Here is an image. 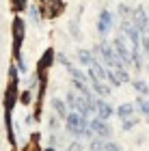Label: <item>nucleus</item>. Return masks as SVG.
<instances>
[{
    "label": "nucleus",
    "mask_w": 149,
    "mask_h": 151,
    "mask_svg": "<svg viewBox=\"0 0 149 151\" xmlns=\"http://www.w3.org/2000/svg\"><path fill=\"white\" fill-rule=\"evenodd\" d=\"M93 54H95V58L104 60V63L110 67V69H121V67H125L123 60L117 56V52H114L112 43H108V41H101V43L93 45Z\"/></svg>",
    "instance_id": "1"
},
{
    "label": "nucleus",
    "mask_w": 149,
    "mask_h": 151,
    "mask_svg": "<svg viewBox=\"0 0 149 151\" xmlns=\"http://www.w3.org/2000/svg\"><path fill=\"white\" fill-rule=\"evenodd\" d=\"M65 125H67V132L73 134V136H82L86 129H89V119H86L84 114H80V112H69L67 114V119H65Z\"/></svg>",
    "instance_id": "2"
},
{
    "label": "nucleus",
    "mask_w": 149,
    "mask_h": 151,
    "mask_svg": "<svg viewBox=\"0 0 149 151\" xmlns=\"http://www.w3.org/2000/svg\"><path fill=\"white\" fill-rule=\"evenodd\" d=\"M112 28H114V15L104 9L99 13V17H97V30H99L101 37H106L108 32H112Z\"/></svg>",
    "instance_id": "3"
},
{
    "label": "nucleus",
    "mask_w": 149,
    "mask_h": 151,
    "mask_svg": "<svg viewBox=\"0 0 149 151\" xmlns=\"http://www.w3.org/2000/svg\"><path fill=\"white\" fill-rule=\"evenodd\" d=\"M112 47H114V52H117V56L123 60V65H125V67H130V65H132V52L125 47V37H117V39H112Z\"/></svg>",
    "instance_id": "4"
},
{
    "label": "nucleus",
    "mask_w": 149,
    "mask_h": 151,
    "mask_svg": "<svg viewBox=\"0 0 149 151\" xmlns=\"http://www.w3.org/2000/svg\"><path fill=\"white\" fill-rule=\"evenodd\" d=\"M132 24L136 26L143 35L147 32V28H149V13L145 11V6H136V9H134V13H132Z\"/></svg>",
    "instance_id": "5"
},
{
    "label": "nucleus",
    "mask_w": 149,
    "mask_h": 151,
    "mask_svg": "<svg viewBox=\"0 0 149 151\" xmlns=\"http://www.w3.org/2000/svg\"><path fill=\"white\" fill-rule=\"evenodd\" d=\"M93 110H95V116H99V119H110V116L117 112V110H112V106L108 104V101L104 97H95L93 99Z\"/></svg>",
    "instance_id": "6"
},
{
    "label": "nucleus",
    "mask_w": 149,
    "mask_h": 151,
    "mask_svg": "<svg viewBox=\"0 0 149 151\" xmlns=\"http://www.w3.org/2000/svg\"><path fill=\"white\" fill-rule=\"evenodd\" d=\"M89 127L95 132V136H101V138H112V129H110V125H108L104 119H99V116H95V119L89 121Z\"/></svg>",
    "instance_id": "7"
},
{
    "label": "nucleus",
    "mask_w": 149,
    "mask_h": 151,
    "mask_svg": "<svg viewBox=\"0 0 149 151\" xmlns=\"http://www.w3.org/2000/svg\"><path fill=\"white\" fill-rule=\"evenodd\" d=\"M13 35H15V45H13V54H19V45H22V39H24V19L15 17L13 22Z\"/></svg>",
    "instance_id": "8"
},
{
    "label": "nucleus",
    "mask_w": 149,
    "mask_h": 151,
    "mask_svg": "<svg viewBox=\"0 0 149 151\" xmlns=\"http://www.w3.org/2000/svg\"><path fill=\"white\" fill-rule=\"evenodd\" d=\"M108 76V71L101 67V63H99V58H95V63L93 65H89V78H91V82H95V80H104Z\"/></svg>",
    "instance_id": "9"
},
{
    "label": "nucleus",
    "mask_w": 149,
    "mask_h": 151,
    "mask_svg": "<svg viewBox=\"0 0 149 151\" xmlns=\"http://www.w3.org/2000/svg\"><path fill=\"white\" fill-rule=\"evenodd\" d=\"M76 60L82 63V65H93L95 63V54H93V50H78Z\"/></svg>",
    "instance_id": "10"
},
{
    "label": "nucleus",
    "mask_w": 149,
    "mask_h": 151,
    "mask_svg": "<svg viewBox=\"0 0 149 151\" xmlns=\"http://www.w3.org/2000/svg\"><path fill=\"white\" fill-rule=\"evenodd\" d=\"M134 110H136V106H134V104H121L117 108V114L123 121H127V119H132V116H134Z\"/></svg>",
    "instance_id": "11"
},
{
    "label": "nucleus",
    "mask_w": 149,
    "mask_h": 151,
    "mask_svg": "<svg viewBox=\"0 0 149 151\" xmlns=\"http://www.w3.org/2000/svg\"><path fill=\"white\" fill-rule=\"evenodd\" d=\"M52 108H54V112H56V114H60L63 119H67V114H69V112H67V101L54 97L52 99Z\"/></svg>",
    "instance_id": "12"
},
{
    "label": "nucleus",
    "mask_w": 149,
    "mask_h": 151,
    "mask_svg": "<svg viewBox=\"0 0 149 151\" xmlns=\"http://www.w3.org/2000/svg\"><path fill=\"white\" fill-rule=\"evenodd\" d=\"M93 88H95V93L99 95V97H108V95H110V88H108L106 84H101V80H95V82H93Z\"/></svg>",
    "instance_id": "13"
},
{
    "label": "nucleus",
    "mask_w": 149,
    "mask_h": 151,
    "mask_svg": "<svg viewBox=\"0 0 149 151\" xmlns=\"http://www.w3.org/2000/svg\"><path fill=\"white\" fill-rule=\"evenodd\" d=\"M117 13H119L121 19H130V22H132V13H134V9H130L127 4H119V6H117Z\"/></svg>",
    "instance_id": "14"
},
{
    "label": "nucleus",
    "mask_w": 149,
    "mask_h": 151,
    "mask_svg": "<svg viewBox=\"0 0 149 151\" xmlns=\"http://www.w3.org/2000/svg\"><path fill=\"white\" fill-rule=\"evenodd\" d=\"M67 71H69V76H71V80H82V82H86V76H89V73H84V71H80V69H76V67H69V69H67Z\"/></svg>",
    "instance_id": "15"
},
{
    "label": "nucleus",
    "mask_w": 149,
    "mask_h": 151,
    "mask_svg": "<svg viewBox=\"0 0 149 151\" xmlns=\"http://www.w3.org/2000/svg\"><path fill=\"white\" fill-rule=\"evenodd\" d=\"M132 67L143 69V54H140L138 50H132Z\"/></svg>",
    "instance_id": "16"
},
{
    "label": "nucleus",
    "mask_w": 149,
    "mask_h": 151,
    "mask_svg": "<svg viewBox=\"0 0 149 151\" xmlns=\"http://www.w3.org/2000/svg\"><path fill=\"white\" fill-rule=\"evenodd\" d=\"M132 86L136 88V91H138L140 95H147V93H149V86L145 84L143 80H134V82H132Z\"/></svg>",
    "instance_id": "17"
},
{
    "label": "nucleus",
    "mask_w": 149,
    "mask_h": 151,
    "mask_svg": "<svg viewBox=\"0 0 149 151\" xmlns=\"http://www.w3.org/2000/svg\"><path fill=\"white\" fill-rule=\"evenodd\" d=\"M76 104H78V93L76 91H69V93H67V106L76 110Z\"/></svg>",
    "instance_id": "18"
},
{
    "label": "nucleus",
    "mask_w": 149,
    "mask_h": 151,
    "mask_svg": "<svg viewBox=\"0 0 149 151\" xmlns=\"http://www.w3.org/2000/svg\"><path fill=\"white\" fill-rule=\"evenodd\" d=\"M138 110L143 112L145 116H149V99H145V97H138Z\"/></svg>",
    "instance_id": "19"
},
{
    "label": "nucleus",
    "mask_w": 149,
    "mask_h": 151,
    "mask_svg": "<svg viewBox=\"0 0 149 151\" xmlns=\"http://www.w3.org/2000/svg\"><path fill=\"white\" fill-rule=\"evenodd\" d=\"M106 80H108V82H112V86H119V84H121V80H119V76H117V71H114V69H108Z\"/></svg>",
    "instance_id": "20"
},
{
    "label": "nucleus",
    "mask_w": 149,
    "mask_h": 151,
    "mask_svg": "<svg viewBox=\"0 0 149 151\" xmlns=\"http://www.w3.org/2000/svg\"><path fill=\"white\" fill-rule=\"evenodd\" d=\"M104 147H106V142H101L97 138H91V145H89L91 151H104Z\"/></svg>",
    "instance_id": "21"
},
{
    "label": "nucleus",
    "mask_w": 149,
    "mask_h": 151,
    "mask_svg": "<svg viewBox=\"0 0 149 151\" xmlns=\"http://www.w3.org/2000/svg\"><path fill=\"white\" fill-rule=\"evenodd\" d=\"M114 71H117V76H119L121 82H130V73H127L125 67H121V69H114Z\"/></svg>",
    "instance_id": "22"
},
{
    "label": "nucleus",
    "mask_w": 149,
    "mask_h": 151,
    "mask_svg": "<svg viewBox=\"0 0 149 151\" xmlns=\"http://www.w3.org/2000/svg\"><path fill=\"white\" fill-rule=\"evenodd\" d=\"M52 58H54V52L52 50H45V56L41 58V67H48L52 63Z\"/></svg>",
    "instance_id": "23"
},
{
    "label": "nucleus",
    "mask_w": 149,
    "mask_h": 151,
    "mask_svg": "<svg viewBox=\"0 0 149 151\" xmlns=\"http://www.w3.org/2000/svg\"><path fill=\"white\" fill-rule=\"evenodd\" d=\"M30 99H32V93L28 91V88H26V91H24L22 95H19V101H22L24 106H28V104H30Z\"/></svg>",
    "instance_id": "24"
},
{
    "label": "nucleus",
    "mask_w": 149,
    "mask_h": 151,
    "mask_svg": "<svg viewBox=\"0 0 149 151\" xmlns=\"http://www.w3.org/2000/svg\"><path fill=\"white\" fill-rule=\"evenodd\" d=\"M30 17H32L35 24H41V17H39V9L37 6H30Z\"/></svg>",
    "instance_id": "25"
},
{
    "label": "nucleus",
    "mask_w": 149,
    "mask_h": 151,
    "mask_svg": "<svg viewBox=\"0 0 149 151\" xmlns=\"http://www.w3.org/2000/svg\"><path fill=\"white\" fill-rule=\"evenodd\" d=\"M140 47H143L145 56L149 58V37H147V35H143V41H140Z\"/></svg>",
    "instance_id": "26"
},
{
    "label": "nucleus",
    "mask_w": 149,
    "mask_h": 151,
    "mask_svg": "<svg viewBox=\"0 0 149 151\" xmlns=\"http://www.w3.org/2000/svg\"><path fill=\"white\" fill-rule=\"evenodd\" d=\"M136 119H134V116H132V119H127V121H123V129H125V132H130V129L134 127V125H136Z\"/></svg>",
    "instance_id": "27"
},
{
    "label": "nucleus",
    "mask_w": 149,
    "mask_h": 151,
    "mask_svg": "<svg viewBox=\"0 0 149 151\" xmlns=\"http://www.w3.org/2000/svg\"><path fill=\"white\" fill-rule=\"evenodd\" d=\"M67 151H84V147H82V142H78V140H73L69 147H67Z\"/></svg>",
    "instance_id": "28"
},
{
    "label": "nucleus",
    "mask_w": 149,
    "mask_h": 151,
    "mask_svg": "<svg viewBox=\"0 0 149 151\" xmlns=\"http://www.w3.org/2000/svg\"><path fill=\"white\" fill-rule=\"evenodd\" d=\"M104 151H121V147L117 145V142L108 140V142H106V147H104Z\"/></svg>",
    "instance_id": "29"
},
{
    "label": "nucleus",
    "mask_w": 149,
    "mask_h": 151,
    "mask_svg": "<svg viewBox=\"0 0 149 151\" xmlns=\"http://www.w3.org/2000/svg\"><path fill=\"white\" fill-rule=\"evenodd\" d=\"M17 67H19V71H22V73H26V71H28V69H26V63H24V58H22V54H17Z\"/></svg>",
    "instance_id": "30"
},
{
    "label": "nucleus",
    "mask_w": 149,
    "mask_h": 151,
    "mask_svg": "<svg viewBox=\"0 0 149 151\" xmlns=\"http://www.w3.org/2000/svg\"><path fill=\"white\" fill-rule=\"evenodd\" d=\"M13 6L17 11H22V9H26V0H13Z\"/></svg>",
    "instance_id": "31"
},
{
    "label": "nucleus",
    "mask_w": 149,
    "mask_h": 151,
    "mask_svg": "<svg viewBox=\"0 0 149 151\" xmlns=\"http://www.w3.org/2000/svg\"><path fill=\"white\" fill-rule=\"evenodd\" d=\"M58 60H60V65H65V67H67V69H69V67H71V63H69V58H67L65 54H58Z\"/></svg>",
    "instance_id": "32"
},
{
    "label": "nucleus",
    "mask_w": 149,
    "mask_h": 151,
    "mask_svg": "<svg viewBox=\"0 0 149 151\" xmlns=\"http://www.w3.org/2000/svg\"><path fill=\"white\" fill-rule=\"evenodd\" d=\"M56 127H58V121L52 116V119H50V129H56Z\"/></svg>",
    "instance_id": "33"
},
{
    "label": "nucleus",
    "mask_w": 149,
    "mask_h": 151,
    "mask_svg": "<svg viewBox=\"0 0 149 151\" xmlns=\"http://www.w3.org/2000/svg\"><path fill=\"white\" fill-rule=\"evenodd\" d=\"M45 151H54V149H52V147H48V149H45Z\"/></svg>",
    "instance_id": "34"
},
{
    "label": "nucleus",
    "mask_w": 149,
    "mask_h": 151,
    "mask_svg": "<svg viewBox=\"0 0 149 151\" xmlns=\"http://www.w3.org/2000/svg\"><path fill=\"white\" fill-rule=\"evenodd\" d=\"M145 35H147V37H149V28H147V32H145Z\"/></svg>",
    "instance_id": "35"
},
{
    "label": "nucleus",
    "mask_w": 149,
    "mask_h": 151,
    "mask_svg": "<svg viewBox=\"0 0 149 151\" xmlns=\"http://www.w3.org/2000/svg\"><path fill=\"white\" fill-rule=\"evenodd\" d=\"M147 13H149V6H147Z\"/></svg>",
    "instance_id": "36"
}]
</instances>
